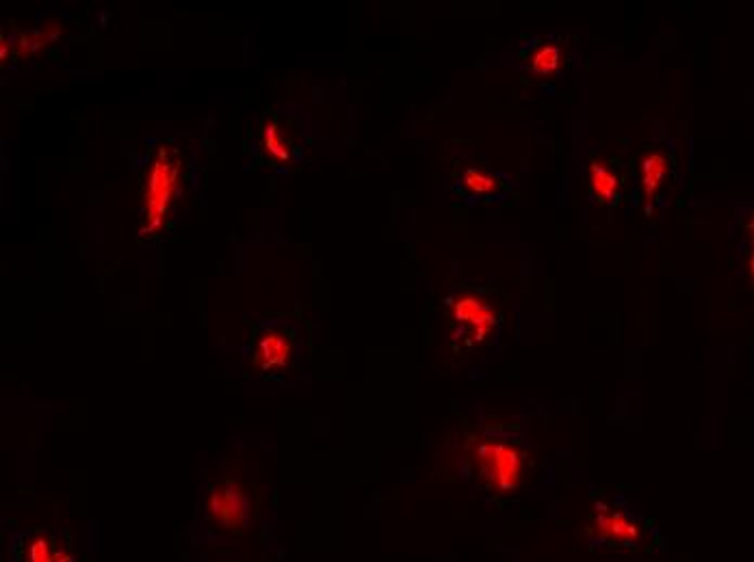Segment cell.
<instances>
[{"label": "cell", "instance_id": "9", "mask_svg": "<svg viewBox=\"0 0 754 562\" xmlns=\"http://www.w3.org/2000/svg\"><path fill=\"white\" fill-rule=\"evenodd\" d=\"M464 187L471 193V195H492L499 183L497 178H492L490 174L486 171H479V169H469L464 174Z\"/></svg>", "mask_w": 754, "mask_h": 562}, {"label": "cell", "instance_id": "5", "mask_svg": "<svg viewBox=\"0 0 754 562\" xmlns=\"http://www.w3.org/2000/svg\"><path fill=\"white\" fill-rule=\"evenodd\" d=\"M642 188H644V195L648 199H653L657 195L659 187L664 185L666 180V174H668V162L662 154H650L644 162H642Z\"/></svg>", "mask_w": 754, "mask_h": 562}, {"label": "cell", "instance_id": "1", "mask_svg": "<svg viewBox=\"0 0 754 562\" xmlns=\"http://www.w3.org/2000/svg\"><path fill=\"white\" fill-rule=\"evenodd\" d=\"M180 180V162L167 148H160L155 156L150 171L146 176V193H144V210H146V231L159 229L169 215L174 197L178 193Z\"/></svg>", "mask_w": 754, "mask_h": 562}, {"label": "cell", "instance_id": "6", "mask_svg": "<svg viewBox=\"0 0 754 562\" xmlns=\"http://www.w3.org/2000/svg\"><path fill=\"white\" fill-rule=\"evenodd\" d=\"M590 183H593V193L600 204L614 201L618 193V178L611 169H607L600 162H593L590 167Z\"/></svg>", "mask_w": 754, "mask_h": 562}, {"label": "cell", "instance_id": "10", "mask_svg": "<svg viewBox=\"0 0 754 562\" xmlns=\"http://www.w3.org/2000/svg\"><path fill=\"white\" fill-rule=\"evenodd\" d=\"M31 562H70V559L52 541L40 539L31 545Z\"/></svg>", "mask_w": 754, "mask_h": 562}, {"label": "cell", "instance_id": "2", "mask_svg": "<svg viewBox=\"0 0 754 562\" xmlns=\"http://www.w3.org/2000/svg\"><path fill=\"white\" fill-rule=\"evenodd\" d=\"M479 463L483 479L499 489L515 487L520 481L522 461L518 450L508 444H483L479 448Z\"/></svg>", "mask_w": 754, "mask_h": 562}, {"label": "cell", "instance_id": "8", "mask_svg": "<svg viewBox=\"0 0 754 562\" xmlns=\"http://www.w3.org/2000/svg\"><path fill=\"white\" fill-rule=\"evenodd\" d=\"M561 63V50L557 48L556 43H547V46H540L533 55H531V61H529V68L531 72L536 75L547 76L554 75L557 68Z\"/></svg>", "mask_w": 754, "mask_h": 562}, {"label": "cell", "instance_id": "11", "mask_svg": "<svg viewBox=\"0 0 754 562\" xmlns=\"http://www.w3.org/2000/svg\"><path fill=\"white\" fill-rule=\"evenodd\" d=\"M265 148H267V151H270L272 156H276V158H282V160L288 158V146H286V141L282 139V135H280V130L274 124L265 126Z\"/></svg>", "mask_w": 754, "mask_h": 562}, {"label": "cell", "instance_id": "7", "mask_svg": "<svg viewBox=\"0 0 754 562\" xmlns=\"http://www.w3.org/2000/svg\"><path fill=\"white\" fill-rule=\"evenodd\" d=\"M241 497H238L237 491L235 487L219 489L215 495H213V504H210V511L213 515L224 522V524H233L237 520V515H241Z\"/></svg>", "mask_w": 754, "mask_h": 562}, {"label": "cell", "instance_id": "3", "mask_svg": "<svg viewBox=\"0 0 754 562\" xmlns=\"http://www.w3.org/2000/svg\"><path fill=\"white\" fill-rule=\"evenodd\" d=\"M453 318L469 327L476 339H483L497 325L494 307L477 295H460L453 303Z\"/></svg>", "mask_w": 754, "mask_h": 562}, {"label": "cell", "instance_id": "4", "mask_svg": "<svg viewBox=\"0 0 754 562\" xmlns=\"http://www.w3.org/2000/svg\"><path fill=\"white\" fill-rule=\"evenodd\" d=\"M293 353L291 337L282 329H267L263 332L256 342V362L265 371L282 368Z\"/></svg>", "mask_w": 754, "mask_h": 562}]
</instances>
